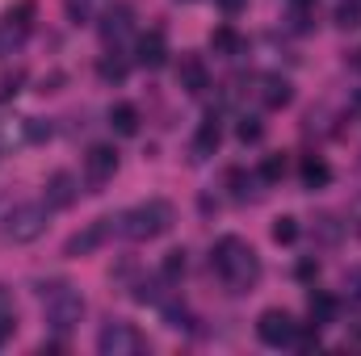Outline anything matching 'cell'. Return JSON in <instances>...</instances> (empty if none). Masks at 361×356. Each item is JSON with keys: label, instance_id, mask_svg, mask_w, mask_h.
Here are the masks:
<instances>
[{"label": "cell", "instance_id": "cell-19", "mask_svg": "<svg viewBox=\"0 0 361 356\" xmlns=\"http://www.w3.org/2000/svg\"><path fill=\"white\" fill-rule=\"evenodd\" d=\"M97 72H101V80H109V84H122V80H126V59H118V55H105V59L97 63Z\"/></svg>", "mask_w": 361, "mask_h": 356}, {"label": "cell", "instance_id": "cell-32", "mask_svg": "<svg viewBox=\"0 0 361 356\" xmlns=\"http://www.w3.org/2000/svg\"><path fill=\"white\" fill-rule=\"evenodd\" d=\"M357 68H361V51H357Z\"/></svg>", "mask_w": 361, "mask_h": 356}, {"label": "cell", "instance_id": "cell-28", "mask_svg": "<svg viewBox=\"0 0 361 356\" xmlns=\"http://www.w3.org/2000/svg\"><path fill=\"white\" fill-rule=\"evenodd\" d=\"M25 134H30L34 143H42V139H51V126H42L38 117H30V126H25Z\"/></svg>", "mask_w": 361, "mask_h": 356}, {"label": "cell", "instance_id": "cell-31", "mask_svg": "<svg viewBox=\"0 0 361 356\" xmlns=\"http://www.w3.org/2000/svg\"><path fill=\"white\" fill-rule=\"evenodd\" d=\"M349 285H353V293L361 298V268H353V272H349Z\"/></svg>", "mask_w": 361, "mask_h": 356}, {"label": "cell", "instance_id": "cell-25", "mask_svg": "<svg viewBox=\"0 0 361 356\" xmlns=\"http://www.w3.org/2000/svg\"><path fill=\"white\" fill-rule=\"evenodd\" d=\"M164 319H169V327H177V331H189V327H193V319H189L185 310H177V306H169Z\"/></svg>", "mask_w": 361, "mask_h": 356}, {"label": "cell", "instance_id": "cell-17", "mask_svg": "<svg viewBox=\"0 0 361 356\" xmlns=\"http://www.w3.org/2000/svg\"><path fill=\"white\" fill-rule=\"evenodd\" d=\"M240 46H244V42H240V34H235L231 25H223V30L210 34V51H214V55H227V59H231V55H240Z\"/></svg>", "mask_w": 361, "mask_h": 356}, {"label": "cell", "instance_id": "cell-13", "mask_svg": "<svg viewBox=\"0 0 361 356\" xmlns=\"http://www.w3.org/2000/svg\"><path fill=\"white\" fill-rule=\"evenodd\" d=\"M219 143H223V126H219V117L210 113V117L197 126V134H193V155H197V160H206V155H214V151H219Z\"/></svg>", "mask_w": 361, "mask_h": 356}, {"label": "cell", "instance_id": "cell-11", "mask_svg": "<svg viewBox=\"0 0 361 356\" xmlns=\"http://www.w3.org/2000/svg\"><path fill=\"white\" fill-rule=\"evenodd\" d=\"M130 21H135V8H130V4H114V8L101 17V38H105V42H118L122 34H130Z\"/></svg>", "mask_w": 361, "mask_h": 356}, {"label": "cell", "instance_id": "cell-1", "mask_svg": "<svg viewBox=\"0 0 361 356\" xmlns=\"http://www.w3.org/2000/svg\"><path fill=\"white\" fill-rule=\"evenodd\" d=\"M210 265H214V272H219L235 293H244V289L257 285V276H261V260H257V252H252L244 239H235V235H227V239L214 243Z\"/></svg>", "mask_w": 361, "mask_h": 356}, {"label": "cell", "instance_id": "cell-33", "mask_svg": "<svg viewBox=\"0 0 361 356\" xmlns=\"http://www.w3.org/2000/svg\"><path fill=\"white\" fill-rule=\"evenodd\" d=\"M357 235H361V218H357Z\"/></svg>", "mask_w": 361, "mask_h": 356}, {"label": "cell", "instance_id": "cell-14", "mask_svg": "<svg viewBox=\"0 0 361 356\" xmlns=\"http://www.w3.org/2000/svg\"><path fill=\"white\" fill-rule=\"evenodd\" d=\"M109 126H114V134H122V139L139 134V109H135V105H114V109H109Z\"/></svg>", "mask_w": 361, "mask_h": 356}, {"label": "cell", "instance_id": "cell-7", "mask_svg": "<svg viewBox=\"0 0 361 356\" xmlns=\"http://www.w3.org/2000/svg\"><path fill=\"white\" fill-rule=\"evenodd\" d=\"M109 235H114V218H97V222H89L85 231H76V235L63 243V256H92Z\"/></svg>", "mask_w": 361, "mask_h": 356}, {"label": "cell", "instance_id": "cell-6", "mask_svg": "<svg viewBox=\"0 0 361 356\" xmlns=\"http://www.w3.org/2000/svg\"><path fill=\"white\" fill-rule=\"evenodd\" d=\"M294 331H298V323H294L286 310H265V314L257 319V336H261L269 348H286V344H294Z\"/></svg>", "mask_w": 361, "mask_h": 356}, {"label": "cell", "instance_id": "cell-24", "mask_svg": "<svg viewBox=\"0 0 361 356\" xmlns=\"http://www.w3.org/2000/svg\"><path fill=\"white\" fill-rule=\"evenodd\" d=\"M294 344H298V348H302V352H311V348H319V327H315V323H311V327H307V331H294Z\"/></svg>", "mask_w": 361, "mask_h": 356}, {"label": "cell", "instance_id": "cell-12", "mask_svg": "<svg viewBox=\"0 0 361 356\" xmlns=\"http://www.w3.org/2000/svg\"><path fill=\"white\" fill-rule=\"evenodd\" d=\"M76 201V177L72 172H55L47 180V205L51 210H68Z\"/></svg>", "mask_w": 361, "mask_h": 356}, {"label": "cell", "instance_id": "cell-15", "mask_svg": "<svg viewBox=\"0 0 361 356\" xmlns=\"http://www.w3.org/2000/svg\"><path fill=\"white\" fill-rule=\"evenodd\" d=\"M307 310H311V323L315 327H328L336 319V298L332 293H311L307 298Z\"/></svg>", "mask_w": 361, "mask_h": 356}, {"label": "cell", "instance_id": "cell-5", "mask_svg": "<svg viewBox=\"0 0 361 356\" xmlns=\"http://www.w3.org/2000/svg\"><path fill=\"white\" fill-rule=\"evenodd\" d=\"M97 348H101V356H130L143 348V336L130 323H109V327H101Z\"/></svg>", "mask_w": 361, "mask_h": 356}, {"label": "cell", "instance_id": "cell-16", "mask_svg": "<svg viewBox=\"0 0 361 356\" xmlns=\"http://www.w3.org/2000/svg\"><path fill=\"white\" fill-rule=\"evenodd\" d=\"M328 180H332V168H328L319 155H307V160H302V184H307V189H324Z\"/></svg>", "mask_w": 361, "mask_h": 356}, {"label": "cell", "instance_id": "cell-26", "mask_svg": "<svg viewBox=\"0 0 361 356\" xmlns=\"http://www.w3.org/2000/svg\"><path fill=\"white\" fill-rule=\"evenodd\" d=\"M231 193L244 201V197L252 193V177H244V172H231Z\"/></svg>", "mask_w": 361, "mask_h": 356}, {"label": "cell", "instance_id": "cell-9", "mask_svg": "<svg viewBox=\"0 0 361 356\" xmlns=\"http://www.w3.org/2000/svg\"><path fill=\"white\" fill-rule=\"evenodd\" d=\"M114 172H118V151L105 147V143L89 147V155H85V177H89V184H105V180H114Z\"/></svg>", "mask_w": 361, "mask_h": 356}, {"label": "cell", "instance_id": "cell-8", "mask_svg": "<svg viewBox=\"0 0 361 356\" xmlns=\"http://www.w3.org/2000/svg\"><path fill=\"white\" fill-rule=\"evenodd\" d=\"M135 59H139V68L160 72V68L169 63V38H164L160 30H147V34L139 38V46H135Z\"/></svg>", "mask_w": 361, "mask_h": 356}, {"label": "cell", "instance_id": "cell-10", "mask_svg": "<svg viewBox=\"0 0 361 356\" xmlns=\"http://www.w3.org/2000/svg\"><path fill=\"white\" fill-rule=\"evenodd\" d=\"M177 84L189 92V96H202V92L210 89V72H206V63H202L197 55H185V59H180Z\"/></svg>", "mask_w": 361, "mask_h": 356}, {"label": "cell", "instance_id": "cell-20", "mask_svg": "<svg viewBox=\"0 0 361 356\" xmlns=\"http://www.w3.org/2000/svg\"><path fill=\"white\" fill-rule=\"evenodd\" d=\"M336 25H341V30H357L361 25V0H341V8H336Z\"/></svg>", "mask_w": 361, "mask_h": 356}, {"label": "cell", "instance_id": "cell-29", "mask_svg": "<svg viewBox=\"0 0 361 356\" xmlns=\"http://www.w3.org/2000/svg\"><path fill=\"white\" fill-rule=\"evenodd\" d=\"M298 276H302V281L319 276V265H315V260H298Z\"/></svg>", "mask_w": 361, "mask_h": 356}, {"label": "cell", "instance_id": "cell-34", "mask_svg": "<svg viewBox=\"0 0 361 356\" xmlns=\"http://www.w3.org/2000/svg\"><path fill=\"white\" fill-rule=\"evenodd\" d=\"M298 4H307V0H298Z\"/></svg>", "mask_w": 361, "mask_h": 356}, {"label": "cell", "instance_id": "cell-23", "mask_svg": "<svg viewBox=\"0 0 361 356\" xmlns=\"http://www.w3.org/2000/svg\"><path fill=\"white\" fill-rule=\"evenodd\" d=\"M261 177L265 180H281L286 177V155H269V160L261 164Z\"/></svg>", "mask_w": 361, "mask_h": 356}, {"label": "cell", "instance_id": "cell-21", "mask_svg": "<svg viewBox=\"0 0 361 356\" xmlns=\"http://www.w3.org/2000/svg\"><path fill=\"white\" fill-rule=\"evenodd\" d=\"M298 239V222L294 218H277L273 222V243H294Z\"/></svg>", "mask_w": 361, "mask_h": 356}, {"label": "cell", "instance_id": "cell-30", "mask_svg": "<svg viewBox=\"0 0 361 356\" xmlns=\"http://www.w3.org/2000/svg\"><path fill=\"white\" fill-rule=\"evenodd\" d=\"M219 4H223V8H227V13H240V8H244V4H248V0H219Z\"/></svg>", "mask_w": 361, "mask_h": 356}, {"label": "cell", "instance_id": "cell-27", "mask_svg": "<svg viewBox=\"0 0 361 356\" xmlns=\"http://www.w3.org/2000/svg\"><path fill=\"white\" fill-rule=\"evenodd\" d=\"M240 139H244V143H257V139H261V122H257V117H244V122H240Z\"/></svg>", "mask_w": 361, "mask_h": 356}, {"label": "cell", "instance_id": "cell-3", "mask_svg": "<svg viewBox=\"0 0 361 356\" xmlns=\"http://www.w3.org/2000/svg\"><path fill=\"white\" fill-rule=\"evenodd\" d=\"M47 210L51 205H38V201H21V205H13L8 214H4V239H13V243H34L42 231H47Z\"/></svg>", "mask_w": 361, "mask_h": 356}, {"label": "cell", "instance_id": "cell-18", "mask_svg": "<svg viewBox=\"0 0 361 356\" xmlns=\"http://www.w3.org/2000/svg\"><path fill=\"white\" fill-rule=\"evenodd\" d=\"M290 96H294V92H290V84H286L281 76H265V105H269V109L290 105Z\"/></svg>", "mask_w": 361, "mask_h": 356}, {"label": "cell", "instance_id": "cell-2", "mask_svg": "<svg viewBox=\"0 0 361 356\" xmlns=\"http://www.w3.org/2000/svg\"><path fill=\"white\" fill-rule=\"evenodd\" d=\"M169 227H173V205L160 201V197H152V201H143V205H135V210H126L118 218V231L126 239H139V243L169 235Z\"/></svg>", "mask_w": 361, "mask_h": 356}, {"label": "cell", "instance_id": "cell-4", "mask_svg": "<svg viewBox=\"0 0 361 356\" xmlns=\"http://www.w3.org/2000/svg\"><path fill=\"white\" fill-rule=\"evenodd\" d=\"M80 319H85L80 293H72V289H51V298H47V327L63 336V331H72Z\"/></svg>", "mask_w": 361, "mask_h": 356}, {"label": "cell", "instance_id": "cell-22", "mask_svg": "<svg viewBox=\"0 0 361 356\" xmlns=\"http://www.w3.org/2000/svg\"><path fill=\"white\" fill-rule=\"evenodd\" d=\"M180 272H185V252H169L164 265H160V276H164V281H177Z\"/></svg>", "mask_w": 361, "mask_h": 356}]
</instances>
